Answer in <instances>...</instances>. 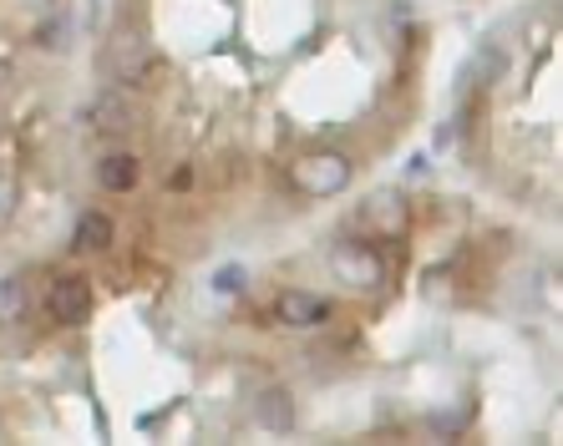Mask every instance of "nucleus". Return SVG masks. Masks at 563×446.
<instances>
[{
	"instance_id": "nucleus-6",
	"label": "nucleus",
	"mask_w": 563,
	"mask_h": 446,
	"mask_svg": "<svg viewBox=\"0 0 563 446\" xmlns=\"http://www.w3.org/2000/svg\"><path fill=\"white\" fill-rule=\"evenodd\" d=\"M250 416H254V426H260V432L289 436V432H295V421H300L295 391H289V386H264V391H254Z\"/></svg>"
},
{
	"instance_id": "nucleus-9",
	"label": "nucleus",
	"mask_w": 563,
	"mask_h": 446,
	"mask_svg": "<svg viewBox=\"0 0 563 446\" xmlns=\"http://www.w3.org/2000/svg\"><path fill=\"white\" fill-rule=\"evenodd\" d=\"M36 279L31 269H11V275H0V330H15L21 320L31 315V304H36Z\"/></svg>"
},
{
	"instance_id": "nucleus-5",
	"label": "nucleus",
	"mask_w": 563,
	"mask_h": 446,
	"mask_svg": "<svg viewBox=\"0 0 563 446\" xmlns=\"http://www.w3.org/2000/svg\"><path fill=\"white\" fill-rule=\"evenodd\" d=\"M275 320L285 330H320L335 320V304L325 300V294H314V289H300V285H289L275 294Z\"/></svg>"
},
{
	"instance_id": "nucleus-13",
	"label": "nucleus",
	"mask_w": 563,
	"mask_h": 446,
	"mask_svg": "<svg viewBox=\"0 0 563 446\" xmlns=\"http://www.w3.org/2000/svg\"><path fill=\"white\" fill-rule=\"evenodd\" d=\"M11 5H21V11H31V15H52L56 11V0H11Z\"/></svg>"
},
{
	"instance_id": "nucleus-12",
	"label": "nucleus",
	"mask_w": 563,
	"mask_h": 446,
	"mask_svg": "<svg viewBox=\"0 0 563 446\" xmlns=\"http://www.w3.org/2000/svg\"><path fill=\"white\" fill-rule=\"evenodd\" d=\"M244 285H250L244 264H223L219 275H213V289H219V294H244Z\"/></svg>"
},
{
	"instance_id": "nucleus-11",
	"label": "nucleus",
	"mask_w": 563,
	"mask_h": 446,
	"mask_svg": "<svg viewBox=\"0 0 563 446\" xmlns=\"http://www.w3.org/2000/svg\"><path fill=\"white\" fill-rule=\"evenodd\" d=\"M15 209H21V178L11 168H0V234L15 223Z\"/></svg>"
},
{
	"instance_id": "nucleus-1",
	"label": "nucleus",
	"mask_w": 563,
	"mask_h": 446,
	"mask_svg": "<svg viewBox=\"0 0 563 446\" xmlns=\"http://www.w3.org/2000/svg\"><path fill=\"white\" fill-rule=\"evenodd\" d=\"M355 183V163L341 147H310L289 163V188L310 203H325V198H341Z\"/></svg>"
},
{
	"instance_id": "nucleus-7",
	"label": "nucleus",
	"mask_w": 563,
	"mask_h": 446,
	"mask_svg": "<svg viewBox=\"0 0 563 446\" xmlns=\"http://www.w3.org/2000/svg\"><path fill=\"white\" fill-rule=\"evenodd\" d=\"M92 178H97L102 193H132V188L143 183V158L128 153V147H107L102 158H97Z\"/></svg>"
},
{
	"instance_id": "nucleus-10",
	"label": "nucleus",
	"mask_w": 563,
	"mask_h": 446,
	"mask_svg": "<svg viewBox=\"0 0 563 446\" xmlns=\"http://www.w3.org/2000/svg\"><path fill=\"white\" fill-rule=\"evenodd\" d=\"M401 228H407V209H401V193H396V188H380V193L366 203V234L396 238Z\"/></svg>"
},
{
	"instance_id": "nucleus-4",
	"label": "nucleus",
	"mask_w": 563,
	"mask_h": 446,
	"mask_svg": "<svg viewBox=\"0 0 563 446\" xmlns=\"http://www.w3.org/2000/svg\"><path fill=\"white\" fill-rule=\"evenodd\" d=\"M46 320H52L56 330H81L87 320H92V279L87 275H56L52 285H46Z\"/></svg>"
},
{
	"instance_id": "nucleus-8",
	"label": "nucleus",
	"mask_w": 563,
	"mask_h": 446,
	"mask_svg": "<svg viewBox=\"0 0 563 446\" xmlns=\"http://www.w3.org/2000/svg\"><path fill=\"white\" fill-rule=\"evenodd\" d=\"M112 238H118V223L107 219L102 209H81L77 223H71V244L66 249L77 254V259H92V254L112 249Z\"/></svg>"
},
{
	"instance_id": "nucleus-3",
	"label": "nucleus",
	"mask_w": 563,
	"mask_h": 446,
	"mask_svg": "<svg viewBox=\"0 0 563 446\" xmlns=\"http://www.w3.org/2000/svg\"><path fill=\"white\" fill-rule=\"evenodd\" d=\"M137 122H143V107L132 102L122 87H107V92H97L92 102L81 107V127L92 132V137H128V132H137Z\"/></svg>"
},
{
	"instance_id": "nucleus-2",
	"label": "nucleus",
	"mask_w": 563,
	"mask_h": 446,
	"mask_svg": "<svg viewBox=\"0 0 563 446\" xmlns=\"http://www.w3.org/2000/svg\"><path fill=\"white\" fill-rule=\"evenodd\" d=\"M325 269L330 279H335V289H345V294H376L380 285H386V259H380L376 238H335L325 254Z\"/></svg>"
}]
</instances>
